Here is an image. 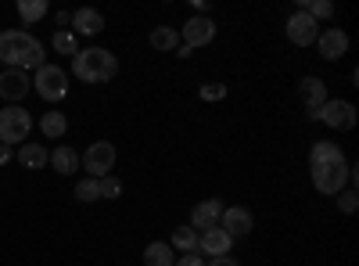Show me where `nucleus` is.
<instances>
[{
  "mask_svg": "<svg viewBox=\"0 0 359 266\" xmlns=\"http://www.w3.org/2000/svg\"><path fill=\"white\" fill-rule=\"evenodd\" d=\"M313 47L320 51L323 62H338V58L348 54V33L345 29H320V36H316Z\"/></svg>",
  "mask_w": 359,
  "mask_h": 266,
  "instance_id": "obj_11",
  "label": "nucleus"
},
{
  "mask_svg": "<svg viewBox=\"0 0 359 266\" xmlns=\"http://www.w3.org/2000/svg\"><path fill=\"white\" fill-rule=\"evenodd\" d=\"M33 91L47 101V105H54V101H62L65 94H69V72L65 69H57V65H40L36 69V76H33Z\"/></svg>",
  "mask_w": 359,
  "mask_h": 266,
  "instance_id": "obj_5",
  "label": "nucleus"
},
{
  "mask_svg": "<svg viewBox=\"0 0 359 266\" xmlns=\"http://www.w3.org/2000/svg\"><path fill=\"white\" fill-rule=\"evenodd\" d=\"M205 266H241V262L230 259V255H219V259H205Z\"/></svg>",
  "mask_w": 359,
  "mask_h": 266,
  "instance_id": "obj_31",
  "label": "nucleus"
},
{
  "mask_svg": "<svg viewBox=\"0 0 359 266\" xmlns=\"http://www.w3.org/2000/svg\"><path fill=\"white\" fill-rule=\"evenodd\" d=\"M284 33H287V40H291L294 47H313L316 36H320V25H316L306 11H294V15L287 18V25H284Z\"/></svg>",
  "mask_w": 359,
  "mask_h": 266,
  "instance_id": "obj_10",
  "label": "nucleus"
},
{
  "mask_svg": "<svg viewBox=\"0 0 359 266\" xmlns=\"http://www.w3.org/2000/svg\"><path fill=\"white\" fill-rule=\"evenodd\" d=\"M309 173L320 194H341L348 184V159L334 140H313L309 147Z\"/></svg>",
  "mask_w": 359,
  "mask_h": 266,
  "instance_id": "obj_1",
  "label": "nucleus"
},
{
  "mask_svg": "<svg viewBox=\"0 0 359 266\" xmlns=\"http://www.w3.org/2000/svg\"><path fill=\"white\" fill-rule=\"evenodd\" d=\"M50 169L54 173H62V176H72V173H79V152L76 147H69V144H57L54 152H50Z\"/></svg>",
  "mask_w": 359,
  "mask_h": 266,
  "instance_id": "obj_17",
  "label": "nucleus"
},
{
  "mask_svg": "<svg viewBox=\"0 0 359 266\" xmlns=\"http://www.w3.org/2000/svg\"><path fill=\"white\" fill-rule=\"evenodd\" d=\"M54 22H57V25H72V15H69V11H57Z\"/></svg>",
  "mask_w": 359,
  "mask_h": 266,
  "instance_id": "obj_33",
  "label": "nucleus"
},
{
  "mask_svg": "<svg viewBox=\"0 0 359 266\" xmlns=\"http://www.w3.org/2000/svg\"><path fill=\"white\" fill-rule=\"evenodd\" d=\"M172 266H205V259H201V252H187V255H180Z\"/></svg>",
  "mask_w": 359,
  "mask_h": 266,
  "instance_id": "obj_30",
  "label": "nucleus"
},
{
  "mask_svg": "<svg viewBox=\"0 0 359 266\" xmlns=\"http://www.w3.org/2000/svg\"><path fill=\"white\" fill-rule=\"evenodd\" d=\"M29 130H33V115H29L22 105L0 108V144L18 147V144H25Z\"/></svg>",
  "mask_w": 359,
  "mask_h": 266,
  "instance_id": "obj_4",
  "label": "nucleus"
},
{
  "mask_svg": "<svg viewBox=\"0 0 359 266\" xmlns=\"http://www.w3.org/2000/svg\"><path fill=\"white\" fill-rule=\"evenodd\" d=\"M123 194V180H118V176H101V198H118Z\"/></svg>",
  "mask_w": 359,
  "mask_h": 266,
  "instance_id": "obj_29",
  "label": "nucleus"
},
{
  "mask_svg": "<svg viewBox=\"0 0 359 266\" xmlns=\"http://www.w3.org/2000/svg\"><path fill=\"white\" fill-rule=\"evenodd\" d=\"M298 11H306V15L320 25V22H327V18L334 15V4H331V0H302V4H298Z\"/></svg>",
  "mask_w": 359,
  "mask_h": 266,
  "instance_id": "obj_23",
  "label": "nucleus"
},
{
  "mask_svg": "<svg viewBox=\"0 0 359 266\" xmlns=\"http://www.w3.org/2000/svg\"><path fill=\"white\" fill-rule=\"evenodd\" d=\"M0 62L8 69H40L43 65V44L33 33H22V29H4L0 33Z\"/></svg>",
  "mask_w": 359,
  "mask_h": 266,
  "instance_id": "obj_2",
  "label": "nucleus"
},
{
  "mask_svg": "<svg viewBox=\"0 0 359 266\" xmlns=\"http://www.w3.org/2000/svg\"><path fill=\"white\" fill-rule=\"evenodd\" d=\"M298 98H302V105H306V112H309V119H313V115H316L327 101H331V98H327V83H323L320 76H306L302 83H298Z\"/></svg>",
  "mask_w": 359,
  "mask_h": 266,
  "instance_id": "obj_14",
  "label": "nucleus"
},
{
  "mask_svg": "<svg viewBox=\"0 0 359 266\" xmlns=\"http://www.w3.org/2000/svg\"><path fill=\"white\" fill-rule=\"evenodd\" d=\"M219 227L230 234V238L237 241V238H245V234H252V227H255V216H252V209H245V205H226L223 209V220H219Z\"/></svg>",
  "mask_w": 359,
  "mask_h": 266,
  "instance_id": "obj_12",
  "label": "nucleus"
},
{
  "mask_svg": "<svg viewBox=\"0 0 359 266\" xmlns=\"http://www.w3.org/2000/svg\"><path fill=\"white\" fill-rule=\"evenodd\" d=\"M50 47H54L57 54H69V58H76V54H79V40H76L72 29H62V33H54Z\"/></svg>",
  "mask_w": 359,
  "mask_h": 266,
  "instance_id": "obj_25",
  "label": "nucleus"
},
{
  "mask_svg": "<svg viewBox=\"0 0 359 266\" xmlns=\"http://www.w3.org/2000/svg\"><path fill=\"white\" fill-rule=\"evenodd\" d=\"M144 262L147 266H172L176 262V252H172L169 241H151V245L144 248Z\"/></svg>",
  "mask_w": 359,
  "mask_h": 266,
  "instance_id": "obj_19",
  "label": "nucleus"
},
{
  "mask_svg": "<svg viewBox=\"0 0 359 266\" xmlns=\"http://www.w3.org/2000/svg\"><path fill=\"white\" fill-rule=\"evenodd\" d=\"M15 159H18L25 169H43L47 159H50V152H47L43 144H29V140H25V144L15 147Z\"/></svg>",
  "mask_w": 359,
  "mask_h": 266,
  "instance_id": "obj_18",
  "label": "nucleus"
},
{
  "mask_svg": "<svg viewBox=\"0 0 359 266\" xmlns=\"http://www.w3.org/2000/svg\"><path fill=\"white\" fill-rule=\"evenodd\" d=\"M40 130L50 137V140H57V137H65V130H69V119L62 112H47V115H40Z\"/></svg>",
  "mask_w": 359,
  "mask_h": 266,
  "instance_id": "obj_22",
  "label": "nucleus"
},
{
  "mask_svg": "<svg viewBox=\"0 0 359 266\" xmlns=\"http://www.w3.org/2000/svg\"><path fill=\"white\" fill-rule=\"evenodd\" d=\"M43 15H47V0H18V18H22V22L33 25V22H40Z\"/></svg>",
  "mask_w": 359,
  "mask_h": 266,
  "instance_id": "obj_24",
  "label": "nucleus"
},
{
  "mask_svg": "<svg viewBox=\"0 0 359 266\" xmlns=\"http://www.w3.org/2000/svg\"><path fill=\"white\" fill-rule=\"evenodd\" d=\"M230 248H233V238L223 230V227H208V230H201L198 234V252L201 255H208V259H219V255H230Z\"/></svg>",
  "mask_w": 359,
  "mask_h": 266,
  "instance_id": "obj_13",
  "label": "nucleus"
},
{
  "mask_svg": "<svg viewBox=\"0 0 359 266\" xmlns=\"http://www.w3.org/2000/svg\"><path fill=\"white\" fill-rule=\"evenodd\" d=\"M72 33H83V36L104 33V15H101L97 8H79V11H72Z\"/></svg>",
  "mask_w": 359,
  "mask_h": 266,
  "instance_id": "obj_16",
  "label": "nucleus"
},
{
  "mask_svg": "<svg viewBox=\"0 0 359 266\" xmlns=\"http://www.w3.org/2000/svg\"><path fill=\"white\" fill-rule=\"evenodd\" d=\"M72 76L79 83H111L118 76V58L108 47H86L72 58Z\"/></svg>",
  "mask_w": 359,
  "mask_h": 266,
  "instance_id": "obj_3",
  "label": "nucleus"
},
{
  "mask_svg": "<svg viewBox=\"0 0 359 266\" xmlns=\"http://www.w3.org/2000/svg\"><path fill=\"white\" fill-rule=\"evenodd\" d=\"M216 40V22L208 18V15H191L187 22H184V29H180V44L184 47H208Z\"/></svg>",
  "mask_w": 359,
  "mask_h": 266,
  "instance_id": "obj_8",
  "label": "nucleus"
},
{
  "mask_svg": "<svg viewBox=\"0 0 359 266\" xmlns=\"http://www.w3.org/2000/svg\"><path fill=\"white\" fill-rule=\"evenodd\" d=\"M313 123H323V126H331V130H338V133H345V130H355V105L352 101H327L316 115H313Z\"/></svg>",
  "mask_w": 359,
  "mask_h": 266,
  "instance_id": "obj_6",
  "label": "nucleus"
},
{
  "mask_svg": "<svg viewBox=\"0 0 359 266\" xmlns=\"http://www.w3.org/2000/svg\"><path fill=\"white\" fill-rule=\"evenodd\" d=\"M172 252H180V255H187V252H198V230L191 227V223H184V227H176L172 230Z\"/></svg>",
  "mask_w": 359,
  "mask_h": 266,
  "instance_id": "obj_20",
  "label": "nucleus"
},
{
  "mask_svg": "<svg viewBox=\"0 0 359 266\" xmlns=\"http://www.w3.org/2000/svg\"><path fill=\"white\" fill-rule=\"evenodd\" d=\"M76 201L90 205V201H101V180H94V176H86V180L76 184Z\"/></svg>",
  "mask_w": 359,
  "mask_h": 266,
  "instance_id": "obj_26",
  "label": "nucleus"
},
{
  "mask_svg": "<svg viewBox=\"0 0 359 266\" xmlns=\"http://www.w3.org/2000/svg\"><path fill=\"white\" fill-rule=\"evenodd\" d=\"M198 98L201 101H223L226 98V86L223 83H201L198 86Z\"/></svg>",
  "mask_w": 359,
  "mask_h": 266,
  "instance_id": "obj_27",
  "label": "nucleus"
},
{
  "mask_svg": "<svg viewBox=\"0 0 359 266\" xmlns=\"http://www.w3.org/2000/svg\"><path fill=\"white\" fill-rule=\"evenodd\" d=\"M151 47L155 51H176L180 47V29H172V25H158V29H151Z\"/></svg>",
  "mask_w": 359,
  "mask_h": 266,
  "instance_id": "obj_21",
  "label": "nucleus"
},
{
  "mask_svg": "<svg viewBox=\"0 0 359 266\" xmlns=\"http://www.w3.org/2000/svg\"><path fill=\"white\" fill-rule=\"evenodd\" d=\"M219 220H223V198H205L191 209V227L198 234L208 230V227H219Z\"/></svg>",
  "mask_w": 359,
  "mask_h": 266,
  "instance_id": "obj_15",
  "label": "nucleus"
},
{
  "mask_svg": "<svg viewBox=\"0 0 359 266\" xmlns=\"http://www.w3.org/2000/svg\"><path fill=\"white\" fill-rule=\"evenodd\" d=\"M15 159V147H8V144H0V166H8Z\"/></svg>",
  "mask_w": 359,
  "mask_h": 266,
  "instance_id": "obj_32",
  "label": "nucleus"
},
{
  "mask_svg": "<svg viewBox=\"0 0 359 266\" xmlns=\"http://www.w3.org/2000/svg\"><path fill=\"white\" fill-rule=\"evenodd\" d=\"M334 198H338V209H341L345 216H352V213H355V205H359V194H355L352 187H345V191H341V194H334Z\"/></svg>",
  "mask_w": 359,
  "mask_h": 266,
  "instance_id": "obj_28",
  "label": "nucleus"
},
{
  "mask_svg": "<svg viewBox=\"0 0 359 266\" xmlns=\"http://www.w3.org/2000/svg\"><path fill=\"white\" fill-rule=\"evenodd\" d=\"M29 91H33V76L22 69H0V98L8 105H18Z\"/></svg>",
  "mask_w": 359,
  "mask_h": 266,
  "instance_id": "obj_9",
  "label": "nucleus"
},
{
  "mask_svg": "<svg viewBox=\"0 0 359 266\" xmlns=\"http://www.w3.org/2000/svg\"><path fill=\"white\" fill-rule=\"evenodd\" d=\"M83 169L94 176V180H101V176H108L111 169H115V144H108V140H94L83 152Z\"/></svg>",
  "mask_w": 359,
  "mask_h": 266,
  "instance_id": "obj_7",
  "label": "nucleus"
}]
</instances>
